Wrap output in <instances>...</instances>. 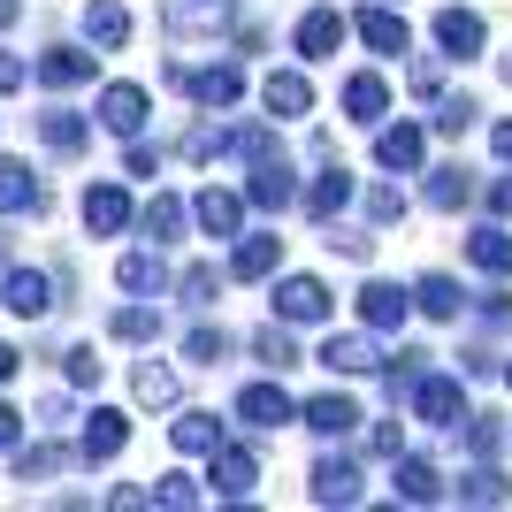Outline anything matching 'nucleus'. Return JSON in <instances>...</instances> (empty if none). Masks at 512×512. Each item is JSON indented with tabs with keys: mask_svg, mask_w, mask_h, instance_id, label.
Wrapping results in <instances>:
<instances>
[{
	"mask_svg": "<svg viewBox=\"0 0 512 512\" xmlns=\"http://www.w3.org/2000/svg\"><path fill=\"white\" fill-rule=\"evenodd\" d=\"M92 115H100V130H115V138H146V123H153V92H146V85H130V77H115V85H100Z\"/></svg>",
	"mask_w": 512,
	"mask_h": 512,
	"instance_id": "nucleus-1",
	"label": "nucleus"
},
{
	"mask_svg": "<svg viewBox=\"0 0 512 512\" xmlns=\"http://www.w3.org/2000/svg\"><path fill=\"white\" fill-rule=\"evenodd\" d=\"M406 406H413V421H428V428H459L467 421V390H459V375H436V367H428L421 383L406 390Z\"/></svg>",
	"mask_w": 512,
	"mask_h": 512,
	"instance_id": "nucleus-2",
	"label": "nucleus"
},
{
	"mask_svg": "<svg viewBox=\"0 0 512 512\" xmlns=\"http://www.w3.org/2000/svg\"><path fill=\"white\" fill-rule=\"evenodd\" d=\"M268 299H276V314L291 321V329H314V321L337 314V299H329V283H321V276H276Z\"/></svg>",
	"mask_w": 512,
	"mask_h": 512,
	"instance_id": "nucleus-3",
	"label": "nucleus"
},
{
	"mask_svg": "<svg viewBox=\"0 0 512 512\" xmlns=\"http://www.w3.org/2000/svg\"><path fill=\"white\" fill-rule=\"evenodd\" d=\"M253 482H260V459L245 444H214L207 451V490L222 497V505H245L253 497Z\"/></svg>",
	"mask_w": 512,
	"mask_h": 512,
	"instance_id": "nucleus-4",
	"label": "nucleus"
},
{
	"mask_svg": "<svg viewBox=\"0 0 512 512\" xmlns=\"http://www.w3.org/2000/svg\"><path fill=\"white\" fill-rule=\"evenodd\" d=\"M230 413H237L245 428H260V436H268V428H291V421H299V398H291V390L268 375V383H245V390H237Z\"/></svg>",
	"mask_w": 512,
	"mask_h": 512,
	"instance_id": "nucleus-5",
	"label": "nucleus"
},
{
	"mask_svg": "<svg viewBox=\"0 0 512 512\" xmlns=\"http://www.w3.org/2000/svg\"><path fill=\"white\" fill-rule=\"evenodd\" d=\"M245 207H253V199L245 192H199L192 199V222H199V237H214V245H237V237H245Z\"/></svg>",
	"mask_w": 512,
	"mask_h": 512,
	"instance_id": "nucleus-6",
	"label": "nucleus"
},
{
	"mask_svg": "<svg viewBox=\"0 0 512 512\" xmlns=\"http://www.w3.org/2000/svg\"><path fill=\"white\" fill-rule=\"evenodd\" d=\"M444 474L428 467L421 451H398V459H390V505H444Z\"/></svg>",
	"mask_w": 512,
	"mask_h": 512,
	"instance_id": "nucleus-7",
	"label": "nucleus"
},
{
	"mask_svg": "<svg viewBox=\"0 0 512 512\" xmlns=\"http://www.w3.org/2000/svg\"><path fill=\"white\" fill-rule=\"evenodd\" d=\"M344 39H352V16H337L329 0H321V8H306V16H299V31H291L299 62H329V54H337Z\"/></svg>",
	"mask_w": 512,
	"mask_h": 512,
	"instance_id": "nucleus-8",
	"label": "nucleus"
},
{
	"mask_svg": "<svg viewBox=\"0 0 512 512\" xmlns=\"http://www.w3.org/2000/svg\"><path fill=\"white\" fill-rule=\"evenodd\" d=\"M406 314H413V291H406V283H383V276L360 283V329L390 337V329H406Z\"/></svg>",
	"mask_w": 512,
	"mask_h": 512,
	"instance_id": "nucleus-9",
	"label": "nucleus"
},
{
	"mask_svg": "<svg viewBox=\"0 0 512 512\" xmlns=\"http://www.w3.org/2000/svg\"><path fill=\"white\" fill-rule=\"evenodd\" d=\"M184 92H192L207 115H230L237 100H245V69L237 62H207V69H184Z\"/></svg>",
	"mask_w": 512,
	"mask_h": 512,
	"instance_id": "nucleus-10",
	"label": "nucleus"
},
{
	"mask_svg": "<svg viewBox=\"0 0 512 512\" xmlns=\"http://www.w3.org/2000/svg\"><path fill=\"white\" fill-rule=\"evenodd\" d=\"M490 46V23L474 16V8H436V54L444 62H474Z\"/></svg>",
	"mask_w": 512,
	"mask_h": 512,
	"instance_id": "nucleus-11",
	"label": "nucleus"
},
{
	"mask_svg": "<svg viewBox=\"0 0 512 512\" xmlns=\"http://www.w3.org/2000/svg\"><path fill=\"white\" fill-rule=\"evenodd\" d=\"M245 199H253L260 214H283V207H299V176H291V161H283V153L253 161V176H245Z\"/></svg>",
	"mask_w": 512,
	"mask_h": 512,
	"instance_id": "nucleus-12",
	"label": "nucleus"
},
{
	"mask_svg": "<svg viewBox=\"0 0 512 512\" xmlns=\"http://www.w3.org/2000/svg\"><path fill=\"white\" fill-rule=\"evenodd\" d=\"M367 413H360V398H344V390H321V398H306L299 406V428H314L321 444H337V436H352Z\"/></svg>",
	"mask_w": 512,
	"mask_h": 512,
	"instance_id": "nucleus-13",
	"label": "nucleus"
},
{
	"mask_svg": "<svg viewBox=\"0 0 512 512\" xmlns=\"http://www.w3.org/2000/svg\"><path fill=\"white\" fill-rule=\"evenodd\" d=\"M230 276L276 283V276H283V237H276V230H245V237L230 245Z\"/></svg>",
	"mask_w": 512,
	"mask_h": 512,
	"instance_id": "nucleus-14",
	"label": "nucleus"
},
{
	"mask_svg": "<svg viewBox=\"0 0 512 512\" xmlns=\"http://www.w3.org/2000/svg\"><path fill=\"white\" fill-rule=\"evenodd\" d=\"M421 153H428L421 123H375V161H383L390 176H421Z\"/></svg>",
	"mask_w": 512,
	"mask_h": 512,
	"instance_id": "nucleus-15",
	"label": "nucleus"
},
{
	"mask_svg": "<svg viewBox=\"0 0 512 512\" xmlns=\"http://www.w3.org/2000/svg\"><path fill=\"white\" fill-rule=\"evenodd\" d=\"M123 444H130V413L123 406H92L85 436H77V459H85V467H107Z\"/></svg>",
	"mask_w": 512,
	"mask_h": 512,
	"instance_id": "nucleus-16",
	"label": "nucleus"
},
{
	"mask_svg": "<svg viewBox=\"0 0 512 512\" xmlns=\"http://www.w3.org/2000/svg\"><path fill=\"white\" fill-rule=\"evenodd\" d=\"M306 497H314V505H360V467H352L344 451H321L314 474H306Z\"/></svg>",
	"mask_w": 512,
	"mask_h": 512,
	"instance_id": "nucleus-17",
	"label": "nucleus"
},
{
	"mask_svg": "<svg viewBox=\"0 0 512 512\" xmlns=\"http://www.w3.org/2000/svg\"><path fill=\"white\" fill-rule=\"evenodd\" d=\"M352 31H360V39H367V54H390V62H398V54H406V46H413L406 16H398L390 0H367L360 16H352Z\"/></svg>",
	"mask_w": 512,
	"mask_h": 512,
	"instance_id": "nucleus-18",
	"label": "nucleus"
},
{
	"mask_svg": "<svg viewBox=\"0 0 512 512\" xmlns=\"http://www.w3.org/2000/svg\"><path fill=\"white\" fill-rule=\"evenodd\" d=\"M230 23H237V0H169L176 39H222Z\"/></svg>",
	"mask_w": 512,
	"mask_h": 512,
	"instance_id": "nucleus-19",
	"label": "nucleus"
},
{
	"mask_svg": "<svg viewBox=\"0 0 512 512\" xmlns=\"http://www.w3.org/2000/svg\"><path fill=\"white\" fill-rule=\"evenodd\" d=\"M130 222H138V199L123 184H85V230L92 237H123Z\"/></svg>",
	"mask_w": 512,
	"mask_h": 512,
	"instance_id": "nucleus-20",
	"label": "nucleus"
},
{
	"mask_svg": "<svg viewBox=\"0 0 512 512\" xmlns=\"http://www.w3.org/2000/svg\"><path fill=\"white\" fill-rule=\"evenodd\" d=\"M260 107H268L276 123L314 115V85H306V69H268V77H260Z\"/></svg>",
	"mask_w": 512,
	"mask_h": 512,
	"instance_id": "nucleus-21",
	"label": "nucleus"
},
{
	"mask_svg": "<svg viewBox=\"0 0 512 512\" xmlns=\"http://www.w3.org/2000/svg\"><path fill=\"white\" fill-rule=\"evenodd\" d=\"M92 62H100V46H46L39 62H31V77H39L46 92H69V85H85Z\"/></svg>",
	"mask_w": 512,
	"mask_h": 512,
	"instance_id": "nucleus-22",
	"label": "nucleus"
},
{
	"mask_svg": "<svg viewBox=\"0 0 512 512\" xmlns=\"http://www.w3.org/2000/svg\"><path fill=\"white\" fill-rule=\"evenodd\" d=\"M0 306H8V314H23V321L54 314V276H46V268H8V283H0Z\"/></svg>",
	"mask_w": 512,
	"mask_h": 512,
	"instance_id": "nucleus-23",
	"label": "nucleus"
},
{
	"mask_svg": "<svg viewBox=\"0 0 512 512\" xmlns=\"http://www.w3.org/2000/svg\"><path fill=\"white\" fill-rule=\"evenodd\" d=\"M352 199H360V176L344 169V161H329V169H321L314 184H306V214H314V222H337V214L352 207Z\"/></svg>",
	"mask_w": 512,
	"mask_h": 512,
	"instance_id": "nucleus-24",
	"label": "nucleus"
},
{
	"mask_svg": "<svg viewBox=\"0 0 512 512\" xmlns=\"http://www.w3.org/2000/svg\"><path fill=\"white\" fill-rule=\"evenodd\" d=\"M77 31H85V46H100V54H123L130 46V8L123 0H85Z\"/></svg>",
	"mask_w": 512,
	"mask_h": 512,
	"instance_id": "nucleus-25",
	"label": "nucleus"
},
{
	"mask_svg": "<svg viewBox=\"0 0 512 512\" xmlns=\"http://www.w3.org/2000/svg\"><path fill=\"white\" fill-rule=\"evenodd\" d=\"M314 360L329 367V375H367V367H383V352H375V329H367V337H360V329H344V337L321 344Z\"/></svg>",
	"mask_w": 512,
	"mask_h": 512,
	"instance_id": "nucleus-26",
	"label": "nucleus"
},
{
	"mask_svg": "<svg viewBox=\"0 0 512 512\" xmlns=\"http://www.w3.org/2000/svg\"><path fill=\"white\" fill-rule=\"evenodd\" d=\"M115 283H123L130 299H161V291H169V260H161V245H153V253H123V260H115Z\"/></svg>",
	"mask_w": 512,
	"mask_h": 512,
	"instance_id": "nucleus-27",
	"label": "nucleus"
},
{
	"mask_svg": "<svg viewBox=\"0 0 512 512\" xmlns=\"http://www.w3.org/2000/svg\"><path fill=\"white\" fill-rule=\"evenodd\" d=\"M92 123H100V115L46 107V115H39V138H46V153H85V146H92Z\"/></svg>",
	"mask_w": 512,
	"mask_h": 512,
	"instance_id": "nucleus-28",
	"label": "nucleus"
},
{
	"mask_svg": "<svg viewBox=\"0 0 512 512\" xmlns=\"http://www.w3.org/2000/svg\"><path fill=\"white\" fill-rule=\"evenodd\" d=\"M184 222H192V199H176V192H153L146 207H138V230H146L153 245H176Z\"/></svg>",
	"mask_w": 512,
	"mask_h": 512,
	"instance_id": "nucleus-29",
	"label": "nucleus"
},
{
	"mask_svg": "<svg viewBox=\"0 0 512 512\" xmlns=\"http://www.w3.org/2000/svg\"><path fill=\"white\" fill-rule=\"evenodd\" d=\"M344 115H352V123H367V130H375V123L390 115V85L375 77V69H360V77H344Z\"/></svg>",
	"mask_w": 512,
	"mask_h": 512,
	"instance_id": "nucleus-30",
	"label": "nucleus"
},
{
	"mask_svg": "<svg viewBox=\"0 0 512 512\" xmlns=\"http://www.w3.org/2000/svg\"><path fill=\"white\" fill-rule=\"evenodd\" d=\"M46 192H39V176L23 169L16 153H0V214H39Z\"/></svg>",
	"mask_w": 512,
	"mask_h": 512,
	"instance_id": "nucleus-31",
	"label": "nucleus"
},
{
	"mask_svg": "<svg viewBox=\"0 0 512 512\" xmlns=\"http://www.w3.org/2000/svg\"><path fill=\"white\" fill-rule=\"evenodd\" d=\"M467 260L482 268V276H512V230H505V214L482 222V230L467 237Z\"/></svg>",
	"mask_w": 512,
	"mask_h": 512,
	"instance_id": "nucleus-32",
	"label": "nucleus"
},
{
	"mask_svg": "<svg viewBox=\"0 0 512 512\" xmlns=\"http://www.w3.org/2000/svg\"><path fill=\"white\" fill-rule=\"evenodd\" d=\"M169 444L184 451V459H207V451L230 444V436H222V421H214V413H176V421H169Z\"/></svg>",
	"mask_w": 512,
	"mask_h": 512,
	"instance_id": "nucleus-33",
	"label": "nucleus"
},
{
	"mask_svg": "<svg viewBox=\"0 0 512 512\" xmlns=\"http://www.w3.org/2000/svg\"><path fill=\"white\" fill-rule=\"evenodd\" d=\"M451 497H459V505H512V482L482 459V467H467L459 482H451Z\"/></svg>",
	"mask_w": 512,
	"mask_h": 512,
	"instance_id": "nucleus-34",
	"label": "nucleus"
},
{
	"mask_svg": "<svg viewBox=\"0 0 512 512\" xmlns=\"http://www.w3.org/2000/svg\"><path fill=\"white\" fill-rule=\"evenodd\" d=\"M413 306H421L428 321H459V314H467V291H459L451 276H421V283H413Z\"/></svg>",
	"mask_w": 512,
	"mask_h": 512,
	"instance_id": "nucleus-35",
	"label": "nucleus"
},
{
	"mask_svg": "<svg viewBox=\"0 0 512 512\" xmlns=\"http://www.w3.org/2000/svg\"><path fill=\"white\" fill-rule=\"evenodd\" d=\"M421 176H428L421 199H428V207H444V214H459V207L474 199V176L459 169V161H451V169H421Z\"/></svg>",
	"mask_w": 512,
	"mask_h": 512,
	"instance_id": "nucleus-36",
	"label": "nucleus"
},
{
	"mask_svg": "<svg viewBox=\"0 0 512 512\" xmlns=\"http://www.w3.org/2000/svg\"><path fill=\"white\" fill-rule=\"evenodd\" d=\"M253 360H268V375H283V367H299V344H291V321H268V329H253Z\"/></svg>",
	"mask_w": 512,
	"mask_h": 512,
	"instance_id": "nucleus-37",
	"label": "nucleus"
},
{
	"mask_svg": "<svg viewBox=\"0 0 512 512\" xmlns=\"http://www.w3.org/2000/svg\"><path fill=\"white\" fill-rule=\"evenodd\" d=\"M107 329H115L123 344H153V337H161V306H146V299H138V306H115Z\"/></svg>",
	"mask_w": 512,
	"mask_h": 512,
	"instance_id": "nucleus-38",
	"label": "nucleus"
},
{
	"mask_svg": "<svg viewBox=\"0 0 512 512\" xmlns=\"http://www.w3.org/2000/svg\"><path fill=\"white\" fill-rule=\"evenodd\" d=\"M207 482H192V474H184V467H169V474H161V482H153V505H169V512H192V505H207Z\"/></svg>",
	"mask_w": 512,
	"mask_h": 512,
	"instance_id": "nucleus-39",
	"label": "nucleus"
},
{
	"mask_svg": "<svg viewBox=\"0 0 512 512\" xmlns=\"http://www.w3.org/2000/svg\"><path fill=\"white\" fill-rule=\"evenodd\" d=\"M130 390H138V406H176V367H161V360H138Z\"/></svg>",
	"mask_w": 512,
	"mask_h": 512,
	"instance_id": "nucleus-40",
	"label": "nucleus"
},
{
	"mask_svg": "<svg viewBox=\"0 0 512 512\" xmlns=\"http://www.w3.org/2000/svg\"><path fill=\"white\" fill-rule=\"evenodd\" d=\"M184 360H199V367L230 360V337H222V321H199V329H184Z\"/></svg>",
	"mask_w": 512,
	"mask_h": 512,
	"instance_id": "nucleus-41",
	"label": "nucleus"
},
{
	"mask_svg": "<svg viewBox=\"0 0 512 512\" xmlns=\"http://www.w3.org/2000/svg\"><path fill=\"white\" fill-rule=\"evenodd\" d=\"M474 115H482V107H474L467 92H451V100H436V115H428V123L444 130V138H467V130H474Z\"/></svg>",
	"mask_w": 512,
	"mask_h": 512,
	"instance_id": "nucleus-42",
	"label": "nucleus"
},
{
	"mask_svg": "<svg viewBox=\"0 0 512 512\" xmlns=\"http://www.w3.org/2000/svg\"><path fill=\"white\" fill-rule=\"evenodd\" d=\"M214 291H222V268H214V260H199V268L176 276V299H192V306H214Z\"/></svg>",
	"mask_w": 512,
	"mask_h": 512,
	"instance_id": "nucleus-43",
	"label": "nucleus"
},
{
	"mask_svg": "<svg viewBox=\"0 0 512 512\" xmlns=\"http://www.w3.org/2000/svg\"><path fill=\"white\" fill-rule=\"evenodd\" d=\"M383 375H390V390H413L428 375V352H421V344H398V352L383 360Z\"/></svg>",
	"mask_w": 512,
	"mask_h": 512,
	"instance_id": "nucleus-44",
	"label": "nucleus"
},
{
	"mask_svg": "<svg viewBox=\"0 0 512 512\" xmlns=\"http://www.w3.org/2000/svg\"><path fill=\"white\" fill-rule=\"evenodd\" d=\"M54 474H62V451H54V444L16 451V482H54Z\"/></svg>",
	"mask_w": 512,
	"mask_h": 512,
	"instance_id": "nucleus-45",
	"label": "nucleus"
},
{
	"mask_svg": "<svg viewBox=\"0 0 512 512\" xmlns=\"http://www.w3.org/2000/svg\"><path fill=\"white\" fill-rule=\"evenodd\" d=\"M367 222H375V230L406 222V192H398V184H375V192H367Z\"/></svg>",
	"mask_w": 512,
	"mask_h": 512,
	"instance_id": "nucleus-46",
	"label": "nucleus"
},
{
	"mask_svg": "<svg viewBox=\"0 0 512 512\" xmlns=\"http://www.w3.org/2000/svg\"><path fill=\"white\" fill-rule=\"evenodd\" d=\"M467 451L474 459H497V451H505V428H497L490 413H467Z\"/></svg>",
	"mask_w": 512,
	"mask_h": 512,
	"instance_id": "nucleus-47",
	"label": "nucleus"
},
{
	"mask_svg": "<svg viewBox=\"0 0 512 512\" xmlns=\"http://www.w3.org/2000/svg\"><path fill=\"white\" fill-rule=\"evenodd\" d=\"M62 375L77 390H100V360H92V344H77V352H62Z\"/></svg>",
	"mask_w": 512,
	"mask_h": 512,
	"instance_id": "nucleus-48",
	"label": "nucleus"
},
{
	"mask_svg": "<svg viewBox=\"0 0 512 512\" xmlns=\"http://www.w3.org/2000/svg\"><path fill=\"white\" fill-rule=\"evenodd\" d=\"M184 153H192V161H214V153H237V130H192V138H184Z\"/></svg>",
	"mask_w": 512,
	"mask_h": 512,
	"instance_id": "nucleus-49",
	"label": "nucleus"
},
{
	"mask_svg": "<svg viewBox=\"0 0 512 512\" xmlns=\"http://www.w3.org/2000/svg\"><path fill=\"white\" fill-rule=\"evenodd\" d=\"M123 176H161V153L146 138H123Z\"/></svg>",
	"mask_w": 512,
	"mask_h": 512,
	"instance_id": "nucleus-50",
	"label": "nucleus"
},
{
	"mask_svg": "<svg viewBox=\"0 0 512 512\" xmlns=\"http://www.w3.org/2000/svg\"><path fill=\"white\" fill-rule=\"evenodd\" d=\"M329 245H337L344 260H375V237L367 230H337V222H329Z\"/></svg>",
	"mask_w": 512,
	"mask_h": 512,
	"instance_id": "nucleus-51",
	"label": "nucleus"
},
{
	"mask_svg": "<svg viewBox=\"0 0 512 512\" xmlns=\"http://www.w3.org/2000/svg\"><path fill=\"white\" fill-rule=\"evenodd\" d=\"M237 153H245V169H253V161H268V153H283V146H276V130H237Z\"/></svg>",
	"mask_w": 512,
	"mask_h": 512,
	"instance_id": "nucleus-52",
	"label": "nucleus"
},
{
	"mask_svg": "<svg viewBox=\"0 0 512 512\" xmlns=\"http://www.w3.org/2000/svg\"><path fill=\"white\" fill-rule=\"evenodd\" d=\"M107 505H115V512H146L153 490H138V482H115V490H107Z\"/></svg>",
	"mask_w": 512,
	"mask_h": 512,
	"instance_id": "nucleus-53",
	"label": "nucleus"
},
{
	"mask_svg": "<svg viewBox=\"0 0 512 512\" xmlns=\"http://www.w3.org/2000/svg\"><path fill=\"white\" fill-rule=\"evenodd\" d=\"M474 314L490 321V329H505V321H512V299H505V291H482V306H474Z\"/></svg>",
	"mask_w": 512,
	"mask_h": 512,
	"instance_id": "nucleus-54",
	"label": "nucleus"
},
{
	"mask_svg": "<svg viewBox=\"0 0 512 512\" xmlns=\"http://www.w3.org/2000/svg\"><path fill=\"white\" fill-rule=\"evenodd\" d=\"M367 444L383 451V459H398V451H406V428H398V421H383V428H375V436H367Z\"/></svg>",
	"mask_w": 512,
	"mask_h": 512,
	"instance_id": "nucleus-55",
	"label": "nucleus"
},
{
	"mask_svg": "<svg viewBox=\"0 0 512 512\" xmlns=\"http://www.w3.org/2000/svg\"><path fill=\"white\" fill-rule=\"evenodd\" d=\"M16 85H31V69H23L16 54H8V46H0V92H16Z\"/></svg>",
	"mask_w": 512,
	"mask_h": 512,
	"instance_id": "nucleus-56",
	"label": "nucleus"
},
{
	"mask_svg": "<svg viewBox=\"0 0 512 512\" xmlns=\"http://www.w3.org/2000/svg\"><path fill=\"white\" fill-rule=\"evenodd\" d=\"M16 444H23V413L0 406V451H16Z\"/></svg>",
	"mask_w": 512,
	"mask_h": 512,
	"instance_id": "nucleus-57",
	"label": "nucleus"
},
{
	"mask_svg": "<svg viewBox=\"0 0 512 512\" xmlns=\"http://www.w3.org/2000/svg\"><path fill=\"white\" fill-rule=\"evenodd\" d=\"M490 214H505V222H512V176H497V184H490Z\"/></svg>",
	"mask_w": 512,
	"mask_h": 512,
	"instance_id": "nucleus-58",
	"label": "nucleus"
},
{
	"mask_svg": "<svg viewBox=\"0 0 512 512\" xmlns=\"http://www.w3.org/2000/svg\"><path fill=\"white\" fill-rule=\"evenodd\" d=\"M490 153H497V161H512V115H505V123L490 130Z\"/></svg>",
	"mask_w": 512,
	"mask_h": 512,
	"instance_id": "nucleus-59",
	"label": "nucleus"
},
{
	"mask_svg": "<svg viewBox=\"0 0 512 512\" xmlns=\"http://www.w3.org/2000/svg\"><path fill=\"white\" fill-rule=\"evenodd\" d=\"M16 367H23V352H16V344H0V383H16Z\"/></svg>",
	"mask_w": 512,
	"mask_h": 512,
	"instance_id": "nucleus-60",
	"label": "nucleus"
},
{
	"mask_svg": "<svg viewBox=\"0 0 512 512\" xmlns=\"http://www.w3.org/2000/svg\"><path fill=\"white\" fill-rule=\"evenodd\" d=\"M8 16H16V0H0V23H8Z\"/></svg>",
	"mask_w": 512,
	"mask_h": 512,
	"instance_id": "nucleus-61",
	"label": "nucleus"
},
{
	"mask_svg": "<svg viewBox=\"0 0 512 512\" xmlns=\"http://www.w3.org/2000/svg\"><path fill=\"white\" fill-rule=\"evenodd\" d=\"M497 69H505V85H512V54H505V62H497Z\"/></svg>",
	"mask_w": 512,
	"mask_h": 512,
	"instance_id": "nucleus-62",
	"label": "nucleus"
},
{
	"mask_svg": "<svg viewBox=\"0 0 512 512\" xmlns=\"http://www.w3.org/2000/svg\"><path fill=\"white\" fill-rule=\"evenodd\" d=\"M505 383H512V360H505Z\"/></svg>",
	"mask_w": 512,
	"mask_h": 512,
	"instance_id": "nucleus-63",
	"label": "nucleus"
}]
</instances>
